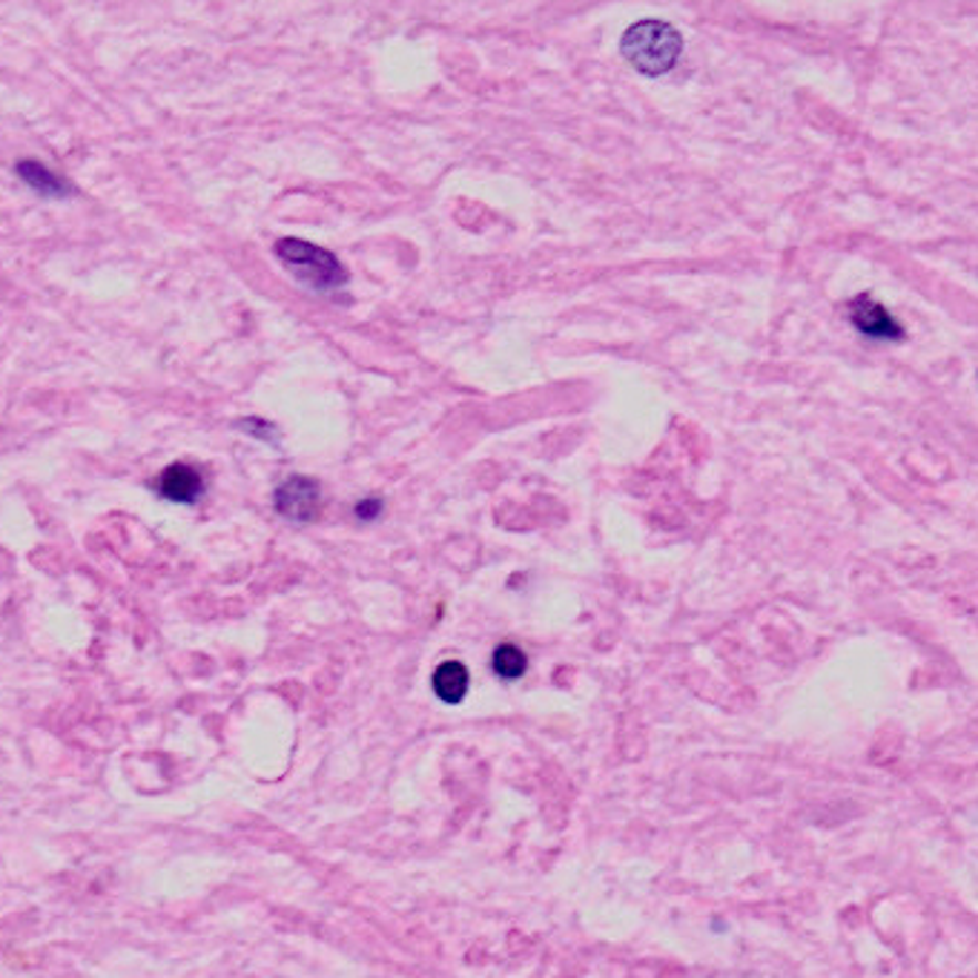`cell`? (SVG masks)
<instances>
[{
    "label": "cell",
    "instance_id": "cell-4",
    "mask_svg": "<svg viewBox=\"0 0 978 978\" xmlns=\"http://www.w3.org/2000/svg\"><path fill=\"white\" fill-rule=\"evenodd\" d=\"M273 508L291 522H313L322 511V488L310 477H287L273 491Z\"/></svg>",
    "mask_w": 978,
    "mask_h": 978
},
{
    "label": "cell",
    "instance_id": "cell-5",
    "mask_svg": "<svg viewBox=\"0 0 978 978\" xmlns=\"http://www.w3.org/2000/svg\"><path fill=\"white\" fill-rule=\"evenodd\" d=\"M153 491L159 493L161 500L175 502V506H193V502L202 500L204 477L193 466L175 462V466L164 468L153 479Z\"/></svg>",
    "mask_w": 978,
    "mask_h": 978
},
{
    "label": "cell",
    "instance_id": "cell-3",
    "mask_svg": "<svg viewBox=\"0 0 978 978\" xmlns=\"http://www.w3.org/2000/svg\"><path fill=\"white\" fill-rule=\"evenodd\" d=\"M847 316L849 322H853L855 330L873 342H901L904 336H907L901 322L895 319L893 313H889L882 302H875L869 293H860V296L849 298Z\"/></svg>",
    "mask_w": 978,
    "mask_h": 978
},
{
    "label": "cell",
    "instance_id": "cell-10",
    "mask_svg": "<svg viewBox=\"0 0 978 978\" xmlns=\"http://www.w3.org/2000/svg\"><path fill=\"white\" fill-rule=\"evenodd\" d=\"M238 428L251 430V434H262V439L273 437V428L267 422H262V419H242V422H238Z\"/></svg>",
    "mask_w": 978,
    "mask_h": 978
},
{
    "label": "cell",
    "instance_id": "cell-7",
    "mask_svg": "<svg viewBox=\"0 0 978 978\" xmlns=\"http://www.w3.org/2000/svg\"><path fill=\"white\" fill-rule=\"evenodd\" d=\"M434 692L445 703L462 701L468 694V669L457 660H445L442 666H437V672H434Z\"/></svg>",
    "mask_w": 978,
    "mask_h": 978
},
{
    "label": "cell",
    "instance_id": "cell-1",
    "mask_svg": "<svg viewBox=\"0 0 978 978\" xmlns=\"http://www.w3.org/2000/svg\"><path fill=\"white\" fill-rule=\"evenodd\" d=\"M620 52L640 75L660 78L674 70V63L683 55L681 32L666 21H645L632 23L620 38Z\"/></svg>",
    "mask_w": 978,
    "mask_h": 978
},
{
    "label": "cell",
    "instance_id": "cell-6",
    "mask_svg": "<svg viewBox=\"0 0 978 978\" xmlns=\"http://www.w3.org/2000/svg\"><path fill=\"white\" fill-rule=\"evenodd\" d=\"M14 173H18V179H21L29 190H35L38 195H47V198H67V195H70V184L63 179H58V175L52 173V170L43 167V164H38L35 159L18 161Z\"/></svg>",
    "mask_w": 978,
    "mask_h": 978
},
{
    "label": "cell",
    "instance_id": "cell-9",
    "mask_svg": "<svg viewBox=\"0 0 978 978\" xmlns=\"http://www.w3.org/2000/svg\"><path fill=\"white\" fill-rule=\"evenodd\" d=\"M383 511H385V502L379 500V497H370V500L356 502V517H359L361 522L379 520V517H383Z\"/></svg>",
    "mask_w": 978,
    "mask_h": 978
},
{
    "label": "cell",
    "instance_id": "cell-8",
    "mask_svg": "<svg viewBox=\"0 0 978 978\" xmlns=\"http://www.w3.org/2000/svg\"><path fill=\"white\" fill-rule=\"evenodd\" d=\"M526 666H528L526 654H522L517 645L506 643L493 652V672L500 674V678H506V681H517V678H522Z\"/></svg>",
    "mask_w": 978,
    "mask_h": 978
},
{
    "label": "cell",
    "instance_id": "cell-2",
    "mask_svg": "<svg viewBox=\"0 0 978 978\" xmlns=\"http://www.w3.org/2000/svg\"><path fill=\"white\" fill-rule=\"evenodd\" d=\"M276 258L285 264L296 282L307 285L310 291L330 293L339 291L347 282V273L339 264V258L330 251H325V247L305 242V238H282V242H276Z\"/></svg>",
    "mask_w": 978,
    "mask_h": 978
}]
</instances>
